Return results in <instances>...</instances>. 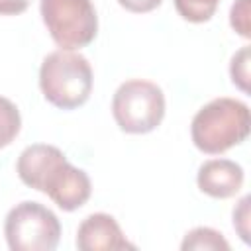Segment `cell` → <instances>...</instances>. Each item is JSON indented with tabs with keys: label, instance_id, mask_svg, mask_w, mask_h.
Instances as JSON below:
<instances>
[{
	"label": "cell",
	"instance_id": "6da1fadb",
	"mask_svg": "<svg viewBox=\"0 0 251 251\" xmlns=\"http://www.w3.org/2000/svg\"><path fill=\"white\" fill-rule=\"evenodd\" d=\"M251 129L249 106L235 98H214L192 118L190 137L198 151L220 155L243 143Z\"/></svg>",
	"mask_w": 251,
	"mask_h": 251
},
{
	"label": "cell",
	"instance_id": "7a4b0ae2",
	"mask_svg": "<svg viewBox=\"0 0 251 251\" xmlns=\"http://www.w3.org/2000/svg\"><path fill=\"white\" fill-rule=\"evenodd\" d=\"M43 98L59 110L82 106L92 92V67L80 53L59 49L49 53L39 67Z\"/></svg>",
	"mask_w": 251,
	"mask_h": 251
},
{
	"label": "cell",
	"instance_id": "3957f363",
	"mask_svg": "<svg viewBox=\"0 0 251 251\" xmlns=\"http://www.w3.org/2000/svg\"><path fill=\"white\" fill-rule=\"evenodd\" d=\"M112 116L126 133H149L165 118V94L151 80H126L114 92Z\"/></svg>",
	"mask_w": 251,
	"mask_h": 251
},
{
	"label": "cell",
	"instance_id": "277c9868",
	"mask_svg": "<svg viewBox=\"0 0 251 251\" xmlns=\"http://www.w3.org/2000/svg\"><path fill=\"white\" fill-rule=\"evenodd\" d=\"M39 12L51 39L61 49H82L98 33L92 0H39Z\"/></svg>",
	"mask_w": 251,
	"mask_h": 251
},
{
	"label": "cell",
	"instance_id": "5b68a950",
	"mask_svg": "<svg viewBox=\"0 0 251 251\" xmlns=\"http://www.w3.org/2000/svg\"><path fill=\"white\" fill-rule=\"evenodd\" d=\"M4 235L12 251H53L61 239V224L49 208L25 200L6 214Z\"/></svg>",
	"mask_w": 251,
	"mask_h": 251
},
{
	"label": "cell",
	"instance_id": "8992f818",
	"mask_svg": "<svg viewBox=\"0 0 251 251\" xmlns=\"http://www.w3.org/2000/svg\"><path fill=\"white\" fill-rule=\"evenodd\" d=\"M39 192L47 194L61 210L75 212L88 202L92 184L82 169H76L65 159L47 173Z\"/></svg>",
	"mask_w": 251,
	"mask_h": 251
},
{
	"label": "cell",
	"instance_id": "52a82bcc",
	"mask_svg": "<svg viewBox=\"0 0 251 251\" xmlns=\"http://www.w3.org/2000/svg\"><path fill=\"white\" fill-rule=\"evenodd\" d=\"M76 247L80 251H122L135 249L129 243L114 216L96 212L86 216L76 229Z\"/></svg>",
	"mask_w": 251,
	"mask_h": 251
},
{
	"label": "cell",
	"instance_id": "ba28073f",
	"mask_svg": "<svg viewBox=\"0 0 251 251\" xmlns=\"http://www.w3.org/2000/svg\"><path fill=\"white\" fill-rule=\"evenodd\" d=\"M245 180L243 167L231 159H208L200 165L196 175L198 188L210 198L226 200L235 196Z\"/></svg>",
	"mask_w": 251,
	"mask_h": 251
},
{
	"label": "cell",
	"instance_id": "9c48e42d",
	"mask_svg": "<svg viewBox=\"0 0 251 251\" xmlns=\"http://www.w3.org/2000/svg\"><path fill=\"white\" fill-rule=\"evenodd\" d=\"M65 153L55 147V145H47V143H33L29 147H25L16 163V171L20 180L33 188V190H41V184L47 176V173L61 161H65Z\"/></svg>",
	"mask_w": 251,
	"mask_h": 251
},
{
	"label": "cell",
	"instance_id": "30bf717a",
	"mask_svg": "<svg viewBox=\"0 0 251 251\" xmlns=\"http://www.w3.org/2000/svg\"><path fill=\"white\" fill-rule=\"evenodd\" d=\"M180 249L182 251H229V243L220 231L200 226L190 229L184 235Z\"/></svg>",
	"mask_w": 251,
	"mask_h": 251
},
{
	"label": "cell",
	"instance_id": "8fae6325",
	"mask_svg": "<svg viewBox=\"0 0 251 251\" xmlns=\"http://www.w3.org/2000/svg\"><path fill=\"white\" fill-rule=\"evenodd\" d=\"M220 0H175L178 16L190 24H204L212 20Z\"/></svg>",
	"mask_w": 251,
	"mask_h": 251
},
{
	"label": "cell",
	"instance_id": "7c38bea8",
	"mask_svg": "<svg viewBox=\"0 0 251 251\" xmlns=\"http://www.w3.org/2000/svg\"><path fill=\"white\" fill-rule=\"evenodd\" d=\"M20 127H22V118L18 106L12 100L0 96V149L16 139Z\"/></svg>",
	"mask_w": 251,
	"mask_h": 251
},
{
	"label": "cell",
	"instance_id": "4fadbf2b",
	"mask_svg": "<svg viewBox=\"0 0 251 251\" xmlns=\"http://www.w3.org/2000/svg\"><path fill=\"white\" fill-rule=\"evenodd\" d=\"M249 57H251L249 45H243V47L231 57V63H229V76H231V82H233L241 92H249Z\"/></svg>",
	"mask_w": 251,
	"mask_h": 251
},
{
	"label": "cell",
	"instance_id": "5bb4252c",
	"mask_svg": "<svg viewBox=\"0 0 251 251\" xmlns=\"http://www.w3.org/2000/svg\"><path fill=\"white\" fill-rule=\"evenodd\" d=\"M229 24L231 27L245 39L251 37V27H249V0H235L229 10Z\"/></svg>",
	"mask_w": 251,
	"mask_h": 251
},
{
	"label": "cell",
	"instance_id": "9a60e30c",
	"mask_svg": "<svg viewBox=\"0 0 251 251\" xmlns=\"http://www.w3.org/2000/svg\"><path fill=\"white\" fill-rule=\"evenodd\" d=\"M249 202L251 198L243 196L239 204L233 208V227L245 243H249Z\"/></svg>",
	"mask_w": 251,
	"mask_h": 251
},
{
	"label": "cell",
	"instance_id": "2e32d148",
	"mask_svg": "<svg viewBox=\"0 0 251 251\" xmlns=\"http://www.w3.org/2000/svg\"><path fill=\"white\" fill-rule=\"evenodd\" d=\"M163 0H118V4L127 10V12H133V14H147V12H153L155 8L161 6Z\"/></svg>",
	"mask_w": 251,
	"mask_h": 251
},
{
	"label": "cell",
	"instance_id": "e0dca14e",
	"mask_svg": "<svg viewBox=\"0 0 251 251\" xmlns=\"http://www.w3.org/2000/svg\"><path fill=\"white\" fill-rule=\"evenodd\" d=\"M31 0H0V16H18L29 8Z\"/></svg>",
	"mask_w": 251,
	"mask_h": 251
}]
</instances>
